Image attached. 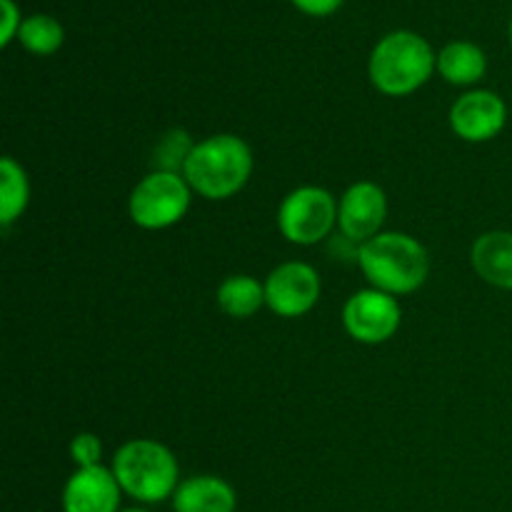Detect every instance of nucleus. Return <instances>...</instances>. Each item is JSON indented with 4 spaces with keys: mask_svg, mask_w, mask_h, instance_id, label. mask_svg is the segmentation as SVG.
I'll list each match as a JSON object with an SVG mask.
<instances>
[{
    "mask_svg": "<svg viewBox=\"0 0 512 512\" xmlns=\"http://www.w3.org/2000/svg\"><path fill=\"white\" fill-rule=\"evenodd\" d=\"M30 205V178L13 155L0 158V225L18 223Z\"/></svg>",
    "mask_w": 512,
    "mask_h": 512,
    "instance_id": "obj_16",
    "label": "nucleus"
},
{
    "mask_svg": "<svg viewBox=\"0 0 512 512\" xmlns=\"http://www.w3.org/2000/svg\"><path fill=\"white\" fill-rule=\"evenodd\" d=\"M358 268L370 288L403 298L425 285L430 275V255L418 238L398 230H383L358 245Z\"/></svg>",
    "mask_w": 512,
    "mask_h": 512,
    "instance_id": "obj_2",
    "label": "nucleus"
},
{
    "mask_svg": "<svg viewBox=\"0 0 512 512\" xmlns=\"http://www.w3.org/2000/svg\"><path fill=\"white\" fill-rule=\"evenodd\" d=\"M338 228V198L320 185H300L278 205V230L288 243L313 248Z\"/></svg>",
    "mask_w": 512,
    "mask_h": 512,
    "instance_id": "obj_6",
    "label": "nucleus"
},
{
    "mask_svg": "<svg viewBox=\"0 0 512 512\" xmlns=\"http://www.w3.org/2000/svg\"><path fill=\"white\" fill-rule=\"evenodd\" d=\"M215 303L228 318L248 320L265 308V283L253 275H228L215 290Z\"/></svg>",
    "mask_w": 512,
    "mask_h": 512,
    "instance_id": "obj_15",
    "label": "nucleus"
},
{
    "mask_svg": "<svg viewBox=\"0 0 512 512\" xmlns=\"http://www.w3.org/2000/svg\"><path fill=\"white\" fill-rule=\"evenodd\" d=\"M438 73V53L415 30H393L370 50L368 78L388 98L413 95Z\"/></svg>",
    "mask_w": 512,
    "mask_h": 512,
    "instance_id": "obj_3",
    "label": "nucleus"
},
{
    "mask_svg": "<svg viewBox=\"0 0 512 512\" xmlns=\"http://www.w3.org/2000/svg\"><path fill=\"white\" fill-rule=\"evenodd\" d=\"M403 308L395 295L375 288L355 290L343 305V328L355 343L383 345L400 330Z\"/></svg>",
    "mask_w": 512,
    "mask_h": 512,
    "instance_id": "obj_7",
    "label": "nucleus"
},
{
    "mask_svg": "<svg viewBox=\"0 0 512 512\" xmlns=\"http://www.w3.org/2000/svg\"><path fill=\"white\" fill-rule=\"evenodd\" d=\"M70 460L75 468H95L103 465V443L95 433H78L70 440Z\"/></svg>",
    "mask_w": 512,
    "mask_h": 512,
    "instance_id": "obj_19",
    "label": "nucleus"
},
{
    "mask_svg": "<svg viewBox=\"0 0 512 512\" xmlns=\"http://www.w3.org/2000/svg\"><path fill=\"white\" fill-rule=\"evenodd\" d=\"M255 170L253 148L235 133H215L195 140L183 178L205 200H230L250 183Z\"/></svg>",
    "mask_w": 512,
    "mask_h": 512,
    "instance_id": "obj_1",
    "label": "nucleus"
},
{
    "mask_svg": "<svg viewBox=\"0 0 512 512\" xmlns=\"http://www.w3.org/2000/svg\"><path fill=\"white\" fill-rule=\"evenodd\" d=\"M448 123L465 143H490L508 125V105L495 90L473 88L450 105Z\"/></svg>",
    "mask_w": 512,
    "mask_h": 512,
    "instance_id": "obj_9",
    "label": "nucleus"
},
{
    "mask_svg": "<svg viewBox=\"0 0 512 512\" xmlns=\"http://www.w3.org/2000/svg\"><path fill=\"white\" fill-rule=\"evenodd\" d=\"M265 283V308L278 318L295 320L315 310L323 295V280L310 263L288 260L268 273Z\"/></svg>",
    "mask_w": 512,
    "mask_h": 512,
    "instance_id": "obj_8",
    "label": "nucleus"
},
{
    "mask_svg": "<svg viewBox=\"0 0 512 512\" xmlns=\"http://www.w3.org/2000/svg\"><path fill=\"white\" fill-rule=\"evenodd\" d=\"M300 13L310 15V18H328V15L338 13L343 8L345 0H290Z\"/></svg>",
    "mask_w": 512,
    "mask_h": 512,
    "instance_id": "obj_21",
    "label": "nucleus"
},
{
    "mask_svg": "<svg viewBox=\"0 0 512 512\" xmlns=\"http://www.w3.org/2000/svg\"><path fill=\"white\" fill-rule=\"evenodd\" d=\"M488 73V55L473 40H450L438 53V75L455 88L478 85Z\"/></svg>",
    "mask_w": 512,
    "mask_h": 512,
    "instance_id": "obj_14",
    "label": "nucleus"
},
{
    "mask_svg": "<svg viewBox=\"0 0 512 512\" xmlns=\"http://www.w3.org/2000/svg\"><path fill=\"white\" fill-rule=\"evenodd\" d=\"M193 188L183 173L150 170L128 195V215L143 230H168L188 215Z\"/></svg>",
    "mask_w": 512,
    "mask_h": 512,
    "instance_id": "obj_5",
    "label": "nucleus"
},
{
    "mask_svg": "<svg viewBox=\"0 0 512 512\" xmlns=\"http://www.w3.org/2000/svg\"><path fill=\"white\" fill-rule=\"evenodd\" d=\"M470 265L483 283L512 290V230H488L475 238Z\"/></svg>",
    "mask_w": 512,
    "mask_h": 512,
    "instance_id": "obj_13",
    "label": "nucleus"
},
{
    "mask_svg": "<svg viewBox=\"0 0 512 512\" xmlns=\"http://www.w3.org/2000/svg\"><path fill=\"white\" fill-rule=\"evenodd\" d=\"M120 512H148L145 508H123Z\"/></svg>",
    "mask_w": 512,
    "mask_h": 512,
    "instance_id": "obj_22",
    "label": "nucleus"
},
{
    "mask_svg": "<svg viewBox=\"0 0 512 512\" xmlns=\"http://www.w3.org/2000/svg\"><path fill=\"white\" fill-rule=\"evenodd\" d=\"M508 38H510V48H512V18H510V25H508Z\"/></svg>",
    "mask_w": 512,
    "mask_h": 512,
    "instance_id": "obj_23",
    "label": "nucleus"
},
{
    "mask_svg": "<svg viewBox=\"0 0 512 512\" xmlns=\"http://www.w3.org/2000/svg\"><path fill=\"white\" fill-rule=\"evenodd\" d=\"M18 43L28 50L30 55L48 58L58 53L65 43V28L58 18L48 13H33L23 20L18 33Z\"/></svg>",
    "mask_w": 512,
    "mask_h": 512,
    "instance_id": "obj_17",
    "label": "nucleus"
},
{
    "mask_svg": "<svg viewBox=\"0 0 512 512\" xmlns=\"http://www.w3.org/2000/svg\"><path fill=\"white\" fill-rule=\"evenodd\" d=\"M123 495L140 505L173 500L180 485V465L173 450L153 438H133L120 445L110 463Z\"/></svg>",
    "mask_w": 512,
    "mask_h": 512,
    "instance_id": "obj_4",
    "label": "nucleus"
},
{
    "mask_svg": "<svg viewBox=\"0 0 512 512\" xmlns=\"http://www.w3.org/2000/svg\"><path fill=\"white\" fill-rule=\"evenodd\" d=\"M388 195L373 180H358L338 200V230L348 243L363 245L383 233Z\"/></svg>",
    "mask_w": 512,
    "mask_h": 512,
    "instance_id": "obj_10",
    "label": "nucleus"
},
{
    "mask_svg": "<svg viewBox=\"0 0 512 512\" xmlns=\"http://www.w3.org/2000/svg\"><path fill=\"white\" fill-rule=\"evenodd\" d=\"M195 140L185 130H170L158 140L155 148V170H170V173H183L185 160L193 150Z\"/></svg>",
    "mask_w": 512,
    "mask_h": 512,
    "instance_id": "obj_18",
    "label": "nucleus"
},
{
    "mask_svg": "<svg viewBox=\"0 0 512 512\" xmlns=\"http://www.w3.org/2000/svg\"><path fill=\"white\" fill-rule=\"evenodd\" d=\"M120 500L123 488L115 480L113 470L105 465L75 468L60 495L63 512H120Z\"/></svg>",
    "mask_w": 512,
    "mask_h": 512,
    "instance_id": "obj_11",
    "label": "nucleus"
},
{
    "mask_svg": "<svg viewBox=\"0 0 512 512\" xmlns=\"http://www.w3.org/2000/svg\"><path fill=\"white\" fill-rule=\"evenodd\" d=\"M238 493L220 475H190L173 495V512H235Z\"/></svg>",
    "mask_w": 512,
    "mask_h": 512,
    "instance_id": "obj_12",
    "label": "nucleus"
},
{
    "mask_svg": "<svg viewBox=\"0 0 512 512\" xmlns=\"http://www.w3.org/2000/svg\"><path fill=\"white\" fill-rule=\"evenodd\" d=\"M0 45L8 48L13 40H18L20 25H23V15H20V5L15 0H0Z\"/></svg>",
    "mask_w": 512,
    "mask_h": 512,
    "instance_id": "obj_20",
    "label": "nucleus"
}]
</instances>
